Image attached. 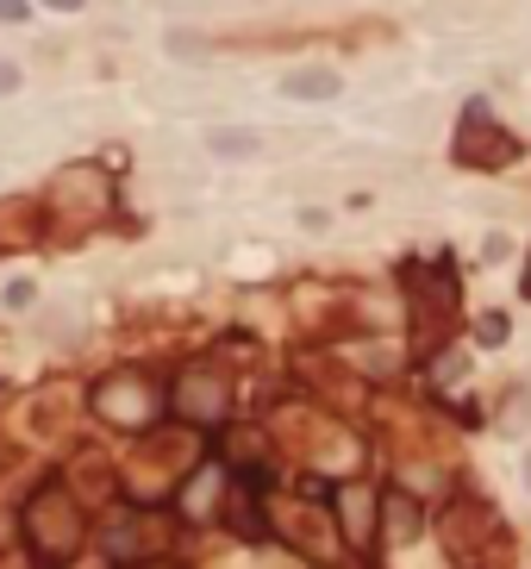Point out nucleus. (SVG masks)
<instances>
[{
    "instance_id": "15",
    "label": "nucleus",
    "mask_w": 531,
    "mask_h": 569,
    "mask_svg": "<svg viewBox=\"0 0 531 569\" xmlns=\"http://www.w3.org/2000/svg\"><path fill=\"white\" fill-rule=\"evenodd\" d=\"M207 151H213V157H226V163H245V157L263 151V138L245 132V125H219V132H207Z\"/></svg>"
},
{
    "instance_id": "19",
    "label": "nucleus",
    "mask_w": 531,
    "mask_h": 569,
    "mask_svg": "<svg viewBox=\"0 0 531 569\" xmlns=\"http://www.w3.org/2000/svg\"><path fill=\"white\" fill-rule=\"evenodd\" d=\"M20 81H25V69L13 57H0V95H20Z\"/></svg>"
},
{
    "instance_id": "13",
    "label": "nucleus",
    "mask_w": 531,
    "mask_h": 569,
    "mask_svg": "<svg viewBox=\"0 0 531 569\" xmlns=\"http://www.w3.org/2000/svg\"><path fill=\"white\" fill-rule=\"evenodd\" d=\"M344 76L332 69V63H301V69H288L282 76V95L288 100H338Z\"/></svg>"
},
{
    "instance_id": "11",
    "label": "nucleus",
    "mask_w": 531,
    "mask_h": 569,
    "mask_svg": "<svg viewBox=\"0 0 531 569\" xmlns=\"http://www.w3.org/2000/svg\"><path fill=\"white\" fill-rule=\"evenodd\" d=\"M456 163H469V169H500V163H512V138H494L488 113L469 107L463 132H456Z\"/></svg>"
},
{
    "instance_id": "14",
    "label": "nucleus",
    "mask_w": 531,
    "mask_h": 569,
    "mask_svg": "<svg viewBox=\"0 0 531 569\" xmlns=\"http://www.w3.org/2000/svg\"><path fill=\"white\" fill-rule=\"evenodd\" d=\"M381 538H394V545H413L419 538V501L413 494H381Z\"/></svg>"
},
{
    "instance_id": "21",
    "label": "nucleus",
    "mask_w": 531,
    "mask_h": 569,
    "mask_svg": "<svg viewBox=\"0 0 531 569\" xmlns=\"http://www.w3.org/2000/svg\"><path fill=\"white\" fill-rule=\"evenodd\" d=\"M25 13H32V0H0V20H7V25H20Z\"/></svg>"
},
{
    "instance_id": "22",
    "label": "nucleus",
    "mask_w": 531,
    "mask_h": 569,
    "mask_svg": "<svg viewBox=\"0 0 531 569\" xmlns=\"http://www.w3.org/2000/svg\"><path fill=\"white\" fill-rule=\"evenodd\" d=\"M39 7H51V13H82L88 0H39Z\"/></svg>"
},
{
    "instance_id": "23",
    "label": "nucleus",
    "mask_w": 531,
    "mask_h": 569,
    "mask_svg": "<svg viewBox=\"0 0 531 569\" xmlns=\"http://www.w3.org/2000/svg\"><path fill=\"white\" fill-rule=\"evenodd\" d=\"M57 569H113V557H95V563H82V557H69V563H57Z\"/></svg>"
},
{
    "instance_id": "1",
    "label": "nucleus",
    "mask_w": 531,
    "mask_h": 569,
    "mask_svg": "<svg viewBox=\"0 0 531 569\" xmlns=\"http://www.w3.org/2000/svg\"><path fill=\"white\" fill-rule=\"evenodd\" d=\"M20 532L32 545V557L57 569L69 557H82V545H88V507H82V494L69 482H44L20 507Z\"/></svg>"
},
{
    "instance_id": "25",
    "label": "nucleus",
    "mask_w": 531,
    "mask_h": 569,
    "mask_svg": "<svg viewBox=\"0 0 531 569\" xmlns=\"http://www.w3.org/2000/svg\"><path fill=\"white\" fill-rule=\"evenodd\" d=\"M525 295H531V263H525Z\"/></svg>"
},
{
    "instance_id": "16",
    "label": "nucleus",
    "mask_w": 531,
    "mask_h": 569,
    "mask_svg": "<svg viewBox=\"0 0 531 569\" xmlns=\"http://www.w3.org/2000/svg\"><path fill=\"white\" fill-rule=\"evenodd\" d=\"M163 51H170L175 63H207L213 44H207V39H194V32H170V39H163Z\"/></svg>"
},
{
    "instance_id": "18",
    "label": "nucleus",
    "mask_w": 531,
    "mask_h": 569,
    "mask_svg": "<svg viewBox=\"0 0 531 569\" xmlns=\"http://www.w3.org/2000/svg\"><path fill=\"white\" fill-rule=\"evenodd\" d=\"M463 370H469V357H463V351H444V357H437V382H463Z\"/></svg>"
},
{
    "instance_id": "17",
    "label": "nucleus",
    "mask_w": 531,
    "mask_h": 569,
    "mask_svg": "<svg viewBox=\"0 0 531 569\" xmlns=\"http://www.w3.org/2000/svg\"><path fill=\"white\" fill-rule=\"evenodd\" d=\"M507 314H481V326H475V338H481V344H507Z\"/></svg>"
},
{
    "instance_id": "8",
    "label": "nucleus",
    "mask_w": 531,
    "mask_h": 569,
    "mask_svg": "<svg viewBox=\"0 0 531 569\" xmlns=\"http://www.w3.org/2000/svg\"><path fill=\"white\" fill-rule=\"evenodd\" d=\"M338 532L350 538V550H369L381 538V494L369 482H344L338 489Z\"/></svg>"
},
{
    "instance_id": "24",
    "label": "nucleus",
    "mask_w": 531,
    "mask_h": 569,
    "mask_svg": "<svg viewBox=\"0 0 531 569\" xmlns=\"http://www.w3.org/2000/svg\"><path fill=\"white\" fill-rule=\"evenodd\" d=\"M525 489H531V457H525Z\"/></svg>"
},
{
    "instance_id": "3",
    "label": "nucleus",
    "mask_w": 531,
    "mask_h": 569,
    "mask_svg": "<svg viewBox=\"0 0 531 569\" xmlns=\"http://www.w3.org/2000/svg\"><path fill=\"white\" fill-rule=\"evenodd\" d=\"M88 407H95V419H100V426H113V433H151L156 413H163V394H156L151 375L113 370V375H100V382H95Z\"/></svg>"
},
{
    "instance_id": "9",
    "label": "nucleus",
    "mask_w": 531,
    "mask_h": 569,
    "mask_svg": "<svg viewBox=\"0 0 531 569\" xmlns=\"http://www.w3.org/2000/svg\"><path fill=\"white\" fill-rule=\"evenodd\" d=\"M494 532H500V519H494L481 501H451V513H444V545H451V557H463V563L481 557V545H488Z\"/></svg>"
},
{
    "instance_id": "10",
    "label": "nucleus",
    "mask_w": 531,
    "mask_h": 569,
    "mask_svg": "<svg viewBox=\"0 0 531 569\" xmlns=\"http://www.w3.org/2000/svg\"><path fill=\"white\" fill-rule=\"evenodd\" d=\"M407 295H413V319H419V351L437 338L444 314H456V282L451 275H413L407 282Z\"/></svg>"
},
{
    "instance_id": "20",
    "label": "nucleus",
    "mask_w": 531,
    "mask_h": 569,
    "mask_svg": "<svg viewBox=\"0 0 531 569\" xmlns=\"http://www.w3.org/2000/svg\"><path fill=\"white\" fill-rule=\"evenodd\" d=\"M32 300H39V288H32V282H13V288H7V307H32Z\"/></svg>"
},
{
    "instance_id": "4",
    "label": "nucleus",
    "mask_w": 531,
    "mask_h": 569,
    "mask_svg": "<svg viewBox=\"0 0 531 569\" xmlns=\"http://www.w3.org/2000/svg\"><path fill=\"white\" fill-rule=\"evenodd\" d=\"M107 207H113V182L100 176L95 163H69V169H57L51 188H44V214H51V226H69V232L100 226Z\"/></svg>"
},
{
    "instance_id": "12",
    "label": "nucleus",
    "mask_w": 531,
    "mask_h": 569,
    "mask_svg": "<svg viewBox=\"0 0 531 569\" xmlns=\"http://www.w3.org/2000/svg\"><path fill=\"white\" fill-rule=\"evenodd\" d=\"M226 489H231V475L226 463H194L188 475H182V513L188 519H219V507H226Z\"/></svg>"
},
{
    "instance_id": "6",
    "label": "nucleus",
    "mask_w": 531,
    "mask_h": 569,
    "mask_svg": "<svg viewBox=\"0 0 531 569\" xmlns=\"http://www.w3.org/2000/svg\"><path fill=\"white\" fill-rule=\"evenodd\" d=\"M170 545H175L170 519H156V513H119L113 526H107V538H100V557H113V563H151Z\"/></svg>"
},
{
    "instance_id": "2",
    "label": "nucleus",
    "mask_w": 531,
    "mask_h": 569,
    "mask_svg": "<svg viewBox=\"0 0 531 569\" xmlns=\"http://www.w3.org/2000/svg\"><path fill=\"white\" fill-rule=\"evenodd\" d=\"M263 519H269V532H282L288 545L301 550L306 563H338L344 557V532H338V513H325L319 501H294V494H275V501H269L263 507Z\"/></svg>"
},
{
    "instance_id": "7",
    "label": "nucleus",
    "mask_w": 531,
    "mask_h": 569,
    "mask_svg": "<svg viewBox=\"0 0 531 569\" xmlns=\"http://www.w3.org/2000/svg\"><path fill=\"white\" fill-rule=\"evenodd\" d=\"M194 463H201V457H194V438L188 433H156L151 451H144V494L182 489V475H188Z\"/></svg>"
},
{
    "instance_id": "5",
    "label": "nucleus",
    "mask_w": 531,
    "mask_h": 569,
    "mask_svg": "<svg viewBox=\"0 0 531 569\" xmlns=\"http://www.w3.org/2000/svg\"><path fill=\"white\" fill-rule=\"evenodd\" d=\"M170 413L188 426H226L231 419V375L219 363H188L170 389Z\"/></svg>"
}]
</instances>
